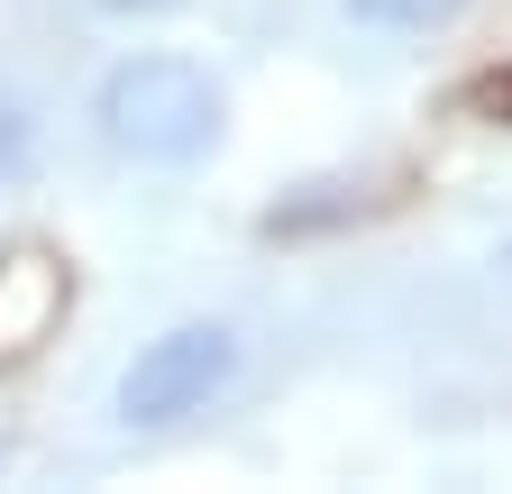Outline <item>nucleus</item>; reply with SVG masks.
Masks as SVG:
<instances>
[{
    "instance_id": "1",
    "label": "nucleus",
    "mask_w": 512,
    "mask_h": 494,
    "mask_svg": "<svg viewBox=\"0 0 512 494\" xmlns=\"http://www.w3.org/2000/svg\"><path fill=\"white\" fill-rule=\"evenodd\" d=\"M220 83L192 65V55H128V65L101 74L92 92V119L119 156L138 165H192L220 147Z\"/></svg>"
},
{
    "instance_id": "2",
    "label": "nucleus",
    "mask_w": 512,
    "mask_h": 494,
    "mask_svg": "<svg viewBox=\"0 0 512 494\" xmlns=\"http://www.w3.org/2000/svg\"><path fill=\"white\" fill-rule=\"evenodd\" d=\"M238 376V330L229 321H183L165 339H147L119 376V421L128 430H174L192 412H211Z\"/></svg>"
},
{
    "instance_id": "3",
    "label": "nucleus",
    "mask_w": 512,
    "mask_h": 494,
    "mask_svg": "<svg viewBox=\"0 0 512 494\" xmlns=\"http://www.w3.org/2000/svg\"><path fill=\"white\" fill-rule=\"evenodd\" d=\"M64 312V266L46 247H19V257H0V357H28Z\"/></svg>"
},
{
    "instance_id": "4",
    "label": "nucleus",
    "mask_w": 512,
    "mask_h": 494,
    "mask_svg": "<svg viewBox=\"0 0 512 494\" xmlns=\"http://www.w3.org/2000/svg\"><path fill=\"white\" fill-rule=\"evenodd\" d=\"M348 10H357L366 28H448L467 0H348Z\"/></svg>"
},
{
    "instance_id": "5",
    "label": "nucleus",
    "mask_w": 512,
    "mask_h": 494,
    "mask_svg": "<svg viewBox=\"0 0 512 494\" xmlns=\"http://www.w3.org/2000/svg\"><path fill=\"white\" fill-rule=\"evenodd\" d=\"M28 165H37V119H28L10 92H0V183H19Z\"/></svg>"
},
{
    "instance_id": "6",
    "label": "nucleus",
    "mask_w": 512,
    "mask_h": 494,
    "mask_svg": "<svg viewBox=\"0 0 512 494\" xmlns=\"http://www.w3.org/2000/svg\"><path fill=\"white\" fill-rule=\"evenodd\" d=\"M101 10H128V19H156V10H183V0H101Z\"/></svg>"
}]
</instances>
